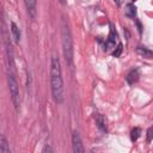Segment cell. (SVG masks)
Here are the masks:
<instances>
[{"instance_id":"cell-1","label":"cell","mask_w":153,"mask_h":153,"mask_svg":"<svg viewBox=\"0 0 153 153\" xmlns=\"http://www.w3.org/2000/svg\"><path fill=\"white\" fill-rule=\"evenodd\" d=\"M50 88L51 96L55 103L62 104L65 96H63V78L61 71V63L59 57L53 56L50 61Z\"/></svg>"},{"instance_id":"cell-2","label":"cell","mask_w":153,"mask_h":153,"mask_svg":"<svg viewBox=\"0 0 153 153\" xmlns=\"http://www.w3.org/2000/svg\"><path fill=\"white\" fill-rule=\"evenodd\" d=\"M61 42H62V51L63 57L69 68H73V38L66 20L62 22L61 26Z\"/></svg>"},{"instance_id":"cell-3","label":"cell","mask_w":153,"mask_h":153,"mask_svg":"<svg viewBox=\"0 0 153 153\" xmlns=\"http://www.w3.org/2000/svg\"><path fill=\"white\" fill-rule=\"evenodd\" d=\"M7 80H8V90H10V96H11L12 104H13V106H14L16 110H19L20 94H19V86H18V82L16 80L14 74L13 73H8Z\"/></svg>"},{"instance_id":"cell-4","label":"cell","mask_w":153,"mask_h":153,"mask_svg":"<svg viewBox=\"0 0 153 153\" xmlns=\"http://www.w3.org/2000/svg\"><path fill=\"white\" fill-rule=\"evenodd\" d=\"M72 146H73V152L74 153H84V151H85V148L82 146L81 137H80V135L76 130H74L73 134H72Z\"/></svg>"},{"instance_id":"cell-5","label":"cell","mask_w":153,"mask_h":153,"mask_svg":"<svg viewBox=\"0 0 153 153\" xmlns=\"http://www.w3.org/2000/svg\"><path fill=\"white\" fill-rule=\"evenodd\" d=\"M26 12L31 19L36 18L37 14V0H24Z\"/></svg>"},{"instance_id":"cell-6","label":"cell","mask_w":153,"mask_h":153,"mask_svg":"<svg viewBox=\"0 0 153 153\" xmlns=\"http://www.w3.org/2000/svg\"><path fill=\"white\" fill-rule=\"evenodd\" d=\"M10 26H11V33H12V37H13L14 42L16 43H19L20 42V37H22V32H20L19 26L14 22H11Z\"/></svg>"},{"instance_id":"cell-7","label":"cell","mask_w":153,"mask_h":153,"mask_svg":"<svg viewBox=\"0 0 153 153\" xmlns=\"http://www.w3.org/2000/svg\"><path fill=\"white\" fill-rule=\"evenodd\" d=\"M139 76H140V74H139V71L136 69V68H134V69H131L129 73H128V75H127V82L129 84V85H133V84H135L137 80H139Z\"/></svg>"},{"instance_id":"cell-8","label":"cell","mask_w":153,"mask_h":153,"mask_svg":"<svg viewBox=\"0 0 153 153\" xmlns=\"http://www.w3.org/2000/svg\"><path fill=\"white\" fill-rule=\"evenodd\" d=\"M96 123H97V127L102 131H106V118L102 114H98L96 116Z\"/></svg>"},{"instance_id":"cell-9","label":"cell","mask_w":153,"mask_h":153,"mask_svg":"<svg viewBox=\"0 0 153 153\" xmlns=\"http://www.w3.org/2000/svg\"><path fill=\"white\" fill-rule=\"evenodd\" d=\"M0 151L4 152V153H10L11 152V148H10V143L6 139V136L1 135L0 136Z\"/></svg>"},{"instance_id":"cell-10","label":"cell","mask_w":153,"mask_h":153,"mask_svg":"<svg viewBox=\"0 0 153 153\" xmlns=\"http://www.w3.org/2000/svg\"><path fill=\"white\" fill-rule=\"evenodd\" d=\"M126 14L130 18H134L136 16V7L134 4H128L126 5Z\"/></svg>"},{"instance_id":"cell-11","label":"cell","mask_w":153,"mask_h":153,"mask_svg":"<svg viewBox=\"0 0 153 153\" xmlns=\"http://www.w3.org/2000/svg\"><path fill=\"white\" fill-rule=\"evenodd\" d=\"M137 53L143 55V57H147V59H152V51L145 47H139L137 48Z\"/></svg>"},{"instance_id":"cell-12","label":"cell","mask_w":153,"mask_h":153,"mask_svg":"<svg viewBox=\"0 0 153 153\" xmlns=\"http://www.w3.org/2000/svg\"><path fill=\"white\" fill-rule=\"evenodd\" d=\"M140 134H141V129L139 127H135L134 129H131V131H130V139H131V141H136L140 137Z\"/></svg>"},{"instance_id":"cell-13","label":"cell","mask_w":153,"mask_h":153,"mask_svg":"<svg viewBox=\"0 0 153 153\" xmlns=\"http://www.w3.org/2000/svg\"><path fill=\"white\" fill-rule=\"evenodd\" d=\"M122 49H123V48H122V44L120 43V44H118V47H117V49H116V51H114V53H112V55H114L115 57H118V56L121 55V53H122Z\"/></svg>"},{"instance_id":"cell-14","label":"cell","mask_w":153,"mask_h":153,"mask_svg":"<svg viewBox=\"0 0 153 153\" xmlns=\"http://www.w3.org/2000/svg\"><path fill=\"white\" fill-rule=\"evenodd\" d=\"M152 130H153L152 127H149V128L147 129V142H151V141H152V135H153V134H152Z\"/></svg>"},{"instance_id":"cell-15","label":"cell","mask_w":153,"mask_h":153,"mask_svg":"<svg viewBox=\"0 0 153 153\" xmlns=\"http://www.w3.org/2000/svg\"><path fill=\"white\" fill-rule=\"evenodd\" d=\"M47 151H48V152H53V148H51L50 146H45V147L42 149V152H47Z\"/></svg>"},{"instance_id":"cell-16","label":"cell","mask_w":153,"mask_h":153,"mask_svg":"<svg viewBox=\"0 0 153 153\" xmlns=\"http://www.w3.org/2000/svg\"><path fill=\"white\" fill-rule=\"evenodd\" d=\"M60 2H61V5H66V2H67V0H59Z\"/></svg>"},{"instance_id":"cell-17","label":"cell","mask_w":153,"mask_h":153,"mask_svg":"<svg viewBox=\"0 0 153 153\" xmlns=\"http://www.w3.org/2000/svg\"><path fill=\"white\" fill-rule=\"evenodd\" d=\"M131 1H133V2H134V1H136V0H131Z\"/></svg>"}]
</instances>
